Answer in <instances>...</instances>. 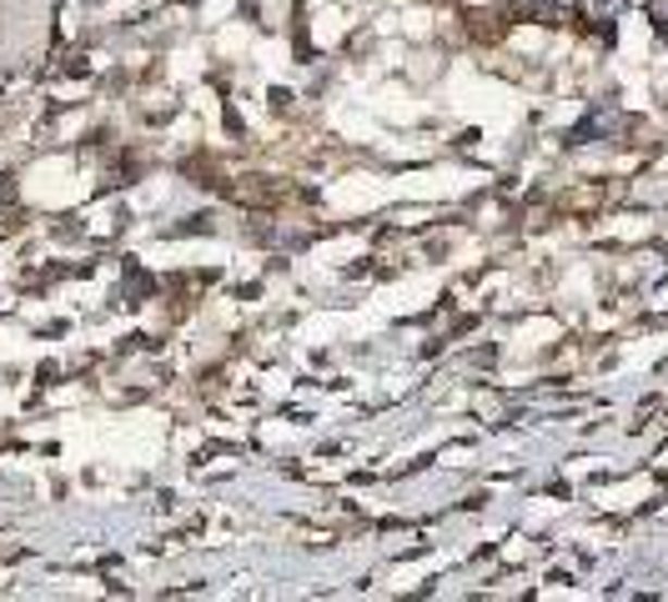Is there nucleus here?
I'll list each match as a JSON object with an SVG mask.
<instances>
[{"label": "nucleus", "instance_id": "nucleus-1", "mask_svg": "<svg viewBox=\"0 0 668 602\" xmlns=\"http://www.w3.org/2000/svg\"><path fill=\"white\" fill-rule=\"evenodd\" d=\"M648 15H654V21H664V26H668V0H648Z\"/></svg>", "mask_w": 668, "mask_h": 602}]
</instances>
